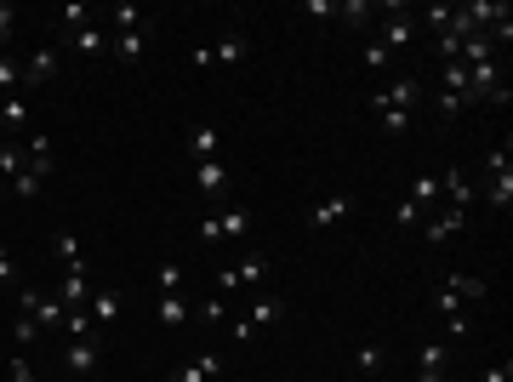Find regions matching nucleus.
I'll return each mask as SVG.
<instances>
[{
    "instance_id": "72a5a7b5",
    "label": "nucleus",
    "mask_w": 513,
    "mask_h": 382,
    "mask_svg": "<svg viewBox=\"0 0 513 382\" xmlns=\"http://www.w3.org/2000/svg\"><path fill=\"white\" fill-rule=\"evenodd\" d=\"M183 319H189V302H183V297H160V326H166V331H177Z\"/></svg>"
},
{
    "instance_id": "c756f323",
    "label": "nucleus",
    "mask_w": 513,
    "mask_h": 382,
    "mask_svg": "<svg viewBox=\"0 0 513 382\" xmlns=\"http://www.w3.org/2000/svg\"><path fill=\"white\" fill-rule=\"evenodd\" d=\"M235 274H240V285H262V280H269V257H262V251H252V257H245V263H240Z\"/></svg>"
},
{
    "instance_id": "79ce46f5",
    "label": "nucleus",
    "mask_w": 513,
    "mask_h": 382,
    "mask_svg": "<svg viewBox=\"0 0 513 382\" xmlns=\"http://www.w3.org/2000/svg\"><path fill=\"white\" fill-rule=\"evenodd\" d=\"M6 371H12V382H35V365H29V354H23V348L6 360Z\"/></svg>"
},
{
    "instance_id": "1a4fd4ad",
    "label": "nucleus",
    "mask_w": 513,
    "mask_h": 382,
    "mask_svg": "<svg viewBox=\"0 0 513 382\" xmlns=\"http://www.w3.org/2000/svg\"><path fill=\"white\" fill-rule=\"evenodd\" d=\"M194 189L206 194V200H223L228 194V166L223 160H194Z\"/></svg>"
},
{
    "instance_id": "de8ad7c7",
    "label": "nucleus",
    "mask_w": 513,
    "mask_h": 382,
    "mask_svg": "<svg viewBox=\"0 0 513 382\" xmlns=\"http://www.w3.org/2000/svg\"><path fill=\"white\" fill-rule=\"evenodd\" d=\"M12 189L29 200V194H40V177H35V172H18V177H12Z\"/></svg>"
},
{
    "instance_id": "a18cd8bd",
    "label": "nucleus",
    "mask_w": 513,
    "mask_h": 382,
    "mask_svg": "<svg viewBox=\"0 0 513 382\" xmlns=\"http://www.w3.org/2000/svg\"><path fill=\"white\" fill-rule=\"evenodd\" d=\"M303 12H308V18H320V23H331L337 18V0H308Z\"/></svg>"
},
{
    "instance_id": "37998d69",
    "label": "nucleus",
    "mask_w": 513,
    "mask_h": 382,
    "mask_svg": "<svg viewBox=\"0 0 513 382\" xmlns=\"http://www.w3.org/2000/svg\"><path fill=\"white\" fill-rule=\"evenodd\" d=\"M479 382H513V360H491L485 371H479Z\"/></svg>"
},
{
    "instance_id": "8fccbe9b",
    "label": "nucleus",
    "mask_w": 513,
    "mask_h": 382,
    "mask_svg": "<svg viewBox=\"0 0 513 382\" xmlns=\"http://www.w3.org/2000/svg\"><path fill=\"white\" fill-rule=\"evenodd\" d=\"M416 382H450L445 371H416Z\"/></svg>"
},
{
    "instance_id": "ea45409f",
    "label": "nucleus",
    "mask_w": 513,
    "mask_h": 382,
    "mask_svg": "<svg viewBox=\"0 0 513 382\" xmlns=\"http://www.w3.org/2000/svg\"><path fill=\"white\" fill-rule=\"evenodd\" d=\"M154 285H160L166 297H177V285H183V268H177V263H160V268H154Z\"/></svg>"
},
{
    "instance_id": "4be33fe9",
    "label": "nucleus",
    "mask_w": 513,
    "mask_h": 382,
    "mask_svg": "<svg viewBox=\"0 0 513 382\" xmlns=\"http://www.w3.org/2000/svg\"><path fill=\"white\" fill-rule=\"evenodd\" d=\"M245 52H252V40H245V35H223L211 46V64H240Z\"/></svg>"
},
{
    "instance_id": "0eeeda50",
    "label": "nucleus",
    "mask_w": 513,
    "mask_h": 382,
    "mask_svg": "<svg viewBox=\"0 0 513 382\" xmlns=\"http://www.w3.org/2000/svg\"><path fill=\"white\" fill-rule=\"evenodd\" d=\"M252 206H228V211H217V234L228 240V246H245L252 240Z\"/></svg>"
},
{
    "instance_id": "7ed1b4c3",
    "label": "nucleus",
    "mask_w": 513,
    "mask_h": 382,
    "mask_svg": "<svg viewBox=\"0 0 513 382\" xmlns=\"http://www.w3.org/2000/svg\"><path fill=\"white\" fill-rule=\"evenodd\" d=\"M428 246H445L450 234H462L468 228V211H457V206H440V211H428Z\"/></svg>"
},
{
    "instance_id": "f03ea898",
    "label": "nucleus",
    "mask_w": 513,
    "mask_h": 382,
    "mask_svg": "<svg viewBox=\"0 0 513 382\" xmlns=\"http://www.w3.org/2000/svg\"><path fill=\"white\" fill-rule=\"evenodd\" d=\"M98 360H103V343H98V337H74V343L64 348V371H69V377L98 371Z\"/></svg>"
},
{
    "instance_id": "f704fd0d",
    "label": "nucleus",
    "mask_w": 513,
    "mask_h": 382,
    "mask_svg": "<svg viewBox=\"0 0 513 382\" xmlns=\"http://www.w3.org/2000/svg\"><path fill=\"white\" fill-rule=\"evenodd\" d=\"M433 109H440V120H457V115H468L474 103H468V98H457V91H440V98H433Z\"/></svg>"
},
{
    "instance_id": "423d86ee",
    "label": "nucleus",
    "mask_w": 513,
    "mask_h": 382,
    "mask_svg": "<svg viewBox=\"0 0 513 382\" xmlns=\"http://www.w3.org/2000/svg\"><path fill=\"white\" fill-rule=\"evenodd\" d=\"M365 109H371V120H377V132H382V137H406V132H411V115H406V109H394V103H388L382 91L365 103Z\"/></svg>"
},
{
    "instance_id": "a19ab883",
    "label": "nucleus",
    "mask_w": 513,
    "mask_h": 382,
    "mask_svg": "<svg viewBox=\"0 0 513 382\" xmlns=\"http://www.w3.org/2000/svg\"><path fill=\"white\" fill-rule=\"evenodd\" d=\"M0 285H6V292H18V285H23L18 280V257H12L6 246H0Z\"/></svg>"
},
{
    "instance_id": "bb28decb",
    "label": "nucleus",
    "mask_w": 513,
    "mask_h": 382,
    "mask_svg": "<svg viewBox=\"0 0 513 382\" xmlns=\"http://www.w3.org/2000/svg\"><path fill=\"white\" fill-rule=\"evenodd\" d=\"M86 331H91V309L81 302V309H69V314H64V331H57V337H69V343H74V337H86ZM91 337H98V331H91Z\"/></svg>"
},
{
    "instance_id": "58836bf2",
    "label": "nucleus",
    "mask_w": 513,
    "mask_h": 382,
    "mask_svg": "<svg viewBox=\"0 0 513 382\" xmlns=\"http://www.w3.org/2000/svg\"><path fill=\"white\" fill-rule=\"evenodd\" d=\"M12 343H18V348L40 343V326H35V319H29V314H18V319H12Z\"/></svg>"
},
{
    "instance_id": "6e6552de",
    "label": "nucleus",
    "mask_w": 513,
    "mask_h": 382,
    "mask_svg": "<svg viewBox=\"0 0 513 382\" xmlns=\"http://www.w3.org/2000/svg\"><path fill=\"white\" fill-rule=\"evenodd\" d=\"M18 314H29V319H35V326H40V337H57V331H64V302H57V297H35V302H29V309H18Z\"/></svg>"
},
{
    "instance_id": "ddd939ff",
    "label": "nucleus",
    "mask_w": 513,
    "mask_h": 382,
    "mask_svg": "<svg viewBox=\"0 0 513 382\" xmlns=\"http://www.w3.org/2000/svg\"><path fill=\"white\" fill-rule=\"evenodd\" d=\"M86 285H91V268H86V263H74V268H64V285H57V302H64V309H81V302L91 297Z\"/></svg>"
},
{
    "instance_id": "f8f14e48",
    "label": "nucleus",
    "mask_w": 513,
    "mask_h": 382,
    "mask_svg": "<svg viewBox=\"0 0 513 382\" xmlns=\"http://www.w3.org/2000/svg\"><path fill=\"white\" fill-rule=\"evenodd\" d=\"M189 155L194 160H217V155H223V126H217V120H200V126L189 132Z\"/></svg>"
},
{
    "instance_id": "473e14b6",
    "label": "nucleus",
    "mask_w": 513,
    "mask_h": 382,
    "mask_svg": "<svg viewBox=\"0 0 513 382\" xmlns=\"http://www.w3.org/2000/svg\"><path fill=\"white\" fill-rule=\"evenodd\" d=\"M23 86V64H18V57H12V52H0V91H6V98H12V91H18Z\"/></svg>"
},
{
    "instance_id": "c03bdc74",
    "label": "nucleus",
    "mask_w": 513,
    "mask_h": 382,
    "mask_svg": "<svg viewBox=\"0 0 513 382\" xmlns=\"http://www.w3.org/2000/svg\"><path fill=\"white\" fill-rule=\"evenodd\" d=\"M388 57H394V52H388L382 40H371V46H365V69H388Z\"/></svg>"
},
{
    "instance_id": "f3484780",
    "label": "nucleus",
    "mask_w": 513,
    "mask_h": 382,
    "mask_svg": "<svg viewBox=\"0 0 513 382\" xmlns=\"http://www.w3.org/2000/svg\"><path fill=\"white\" fill-rule=\"evenodd\" d=\"M69 46H74L81 57H91V64H98V57H108V35H103L98 23H86L81 35H69Z\"/></svg>"
},
{
    "instance_id": "c85d7f7f",
    "label": "nucleus",
    "mask_w": 513,
    "mask_h": 382,
    "mask_svg": "<svg viewBox=\"0 0 513 382\" xmlns=\"http://www.w3.org/2000/svg\"><path fill=\"white\" fill-rule=\"evenodd\" d=\"M108 23H115V35H126V29H143L149 18H143V12H137V6H132V0H120V6H115V12H108Z\"/></svg>"
},
{
    "instance_id": "e433bc0d",
    "label": "nucleus",
    "mask_w": 513,
    "mask_h": 382,
    "mask_svg": "<svg viewBox=\"0 0 513 382\" xmlns=\"http://www.w3.org/2000/svg\"><path fill=\"white\" fill-rule=\"evenodd\" d=\"M513 172V149L502 143V149H491V155H485V177H508Z\"/></svg>"
},
{
    "instance_id": "412c9836",
    "label": "nucleus",
    "mask_w": 513,
    "mask_h": 382,
    "mask_svg": "<svg viewBox=\"0 0 513 382\" xmlns=\"http://www.w3.org/2000/svg\"><path fill=\"white\" fill-rule=\"evenodd\" d=\"M86 23H91V6H81V0H69V6H57V29H64V40H69V35H81Z\"/></svg>"
},
{
    "instance_id": "a878e982",
    "label": "nucleus",
    "mask_w": 513,
    "mask_h": 382,
    "mask_svg": "<svg viewBox=\"0 0 513 382\" xmlns=\"http://www.w3.org/2000/svg\"><path fill=\"white\" fill-rule=\"evenodd\" d=\"M52 257H57V263H64V268H74V263H86V257H81V240H74L69 228H64V234H52Z\"/></svg>"
},
{
    "instance_id": "49530a36",
    "label": "nucleus",
    "mask_w": 513,
    "mask_h": 382,
    "mask_svg": "<svg viewBox=\"0 0 513 382\" xmlns=\"http://www.w3.org/2000/svg\"><path fill=\"white\" fill-rule=\"evenodd\" d=\"M171 382H211V377L200 371V360H189V365H177V371H171Z\"/></svg>"
},
{
    "instance_id": "9b49d317",
    "label": "nucleus",
    "mask_w": 513,
    "mask_h": 382,
    "mask_svg": "<svg viewBox=\"0 0 513 382\" xmlns=\"http://www.w3.org/2000/svg\"><path fill=\"white\" fill-rule=\"evenodd\" d=\"M348 211H354V194H331V200H320L314 211H308V228H337V223H348Z\"/></svg>"
},
{
    "instance_id": "a211bd4d",
    "label": "nucleus",
    "mask_w": 513,
    "mask_h": 382,
    "mask_svg": "<svg viewBox=\"0 0 513 382\" xmlns=\"http://www.w3.org/2000/svg\"><path fill=\"white\" fill-rule=\"evenodd\" d=\"M377 12H382V6H371V0H342V6H337V23L371 29V23H377Z\"/></svg>"
},
{
    "instance_id": "5701e85b",
    "label": "nucleus",
    "mask_w": 513,
    "mask_h": 382,
    "mask_svg": "<svg viewBox=\"0 0 513 382\" xmlns=\"http://www.w3.org/2000/svg\"><path fill=\"white\" fill-rule=\"evenodd\" d=\"M245 319H252V326H274V319H286V297H257Z\"/></svg>"
},
{
    "instance_id": "2f4dec72",
    "label": "nucleus",
    "mask_w": 513,
    "mask_h": 382,
    "mask_svg": "<svg viewBox=\"0 0 513 382\" xmlns=\"http://www.w3.org/2000/svg\"><path fill=\"white\" fill-rule=\"evenodd\" d=\"M354 365H360V371H365V377H377V371H382V365H388V348H382V343H365V348H360V354H354Z\"/></svg>"
},
{
    "instance_id": "9d476101",
    "label": "nucleus",
    "mask_w": 513,
    "mask_h": 382,
    "mask_svg": "<svg viewBox=\"0 0 513 382\" xmlns=\"http://www.w3.org/2000/svg\"><path fill=\"white\" fill-rule=\"evenodd\" d=\"M399 12V6H394ZM416 35H423V29H416V18H411V12H399V18H388L382 23V46H388V52H406V46H416Z\"/></svg>"
},
{
    "instance_id": "cd10ccee",
    "label": "nucleus",
    "mask_w": 513,
    "mask_h": 382,
    "mask_svg": "<svg viewBox=\"0 0 513 382\" xmlns=\"http://www.w3.org/2000/svg\"><path fill=\"white\" fill-rule=\"evenodd\" d=\"M450 18H457V6H423L416 29H433V40H440V35H450Z\"/></svg>"
},
{
    "instance_id": "dca6fc26",
    "label": "nucleus",
    "mask_w": 513,
    "mask_h": 382,
    "mask_svg": "<svg viewBox=\"0 0 513 382\" xmlns=\"http://www.w3.org/2000/svg\"><path fill=\"white\" fill-rule=\"evenodd\" d=\"M445 292H457V302H485L491 285L479 274H445Z\"/></svg>"
},
{
    "instance_id": "20e7f679",
    "label": "nucleus",
    "mask_w": 513,
    "mask_h": 382,
    "mask_svg": "<svg viewBox=\"0 0 513 382\" xmlns=\"http://www.w3.org/2000/svg\"><path fill=\"white\" fill-rule=\"evenodd\" d=\"M23 172H35L40 183L57 172V160H52V143H46V132H29V137H23Z\"/></svg>"
},
{
    "instance_id": "c9c22d12",
    "label": "nucleus",
    "mask_w": 513,
    "mask_h": 382,
    "mask_svg": "<svg viewBox=\"0 0 513 382\" xmlns=\"http://www.w3.org/2000/svg\"><path fill=\"white\" fill-rule=\"evenodd\" d=\"M23 172V143H0V177H18Z\"/></svg>"
},
{
    "instance_id": "f257e3e1",
    "label": "nucleus",
    "mask_w": 513,
    "mask_h": 382,
    "mask_svg": "<svg viewBox=\"0 0 513 382\" xmlns=\"http://www.w3.org/2000/svg\"><path fill=\"white\" fill-rule=\"evenodd\" d=\"M57 69H64V57H57V46H40V52H29L23 57V98H29V91H35V86H46V81H57Z\"/></svg>"
},
{
    "instance_id": "39448f33",
    "label": "nucleus",
    "mask_w": 513,
    "mask_h": 382,
    "mask_svg": "<svg viewBox=\"0 0 513 382\" xmlns=\"http://www.w3.org/2000/svg\"><path fill=\"white\" fill-rule=\"evenodd\" d=\"M440 194H445L440 206H457V211H468V206L479 200V194H474V177L462 172V166H450V172L440 177Z\"/></svg>"
},
{
    "instance_id": "2eb2a0df",
    "label": "nucleus",
    "mask_w": 513,
    "mask_h": 382,
    "mask_svg": "<svg viewBox=\"0 0 513 382\" xmlns=\"http://www.w3.org/2000/svg\"><path fill=\"white\" fill-rule=\"evenodd\" d=\"M382 98L394 103V109H406V115H416V103H423V81H416V74H399V81L388 86Z\"/></svg>"
},
{
    "instance_id": "6ab92c4d",
    "label": "nucleus",
    "mask_w": 513,
    "mask_h": 382,
    "mask_svg": "<svg viewBox=\"0 0 513 382\" xmlns=\"http://www.w3.org/2000/svg\"><path fill=\"white\" fill-rule=\"evenodd\" d=\"M120 319V292H91V326L108 331Z\"/></svg>"
},
{
    "instance_id": "aec40b11",
    "label": "nucleus",
    "mask_w": 513,
    "mask_h": 382,
    "mask_svg": "<svg viewBox=\"0 0 513 382\" xmlns=\"http://www.w3.org/2000/svg\"><path fill=\"white\" fill-rule=\"evenodd\" d=\"M23 120H29V98H23V91L0 98V126H6V132H23Z\"/></svg>"
},
{
    "instance_id": "4468645a",
    "label": "nucleus",
    "mask_w": 513,
    "mask_h": 382,
    "mask_svg": "<svg viewBox=\"0 0 513 382\" xmlns=\"http://www.w3.org/2000/svg\"><path fill=\"white\" fill-rule=\"evenodd\" d=\"M149 29H154V23L115 35V40H108V57H115V64H137V57H143V46H149Z\"/></svg>"
},
{
    "instance_id": "4c0bfd02",
    "label": "nucleus",
    "mask_w": 513,
    "mask_h": 382,
    "mask_svg": "<svg viewBox=\"0 0 513 382\" xmlns=\"http://www.w3.org/2000/svg\"><path fill=\"white\" fill-rule=\"evenodd\" d=\"M12 35H18V6H12V0H0V52L12 46Z\"/></svg>"
},
{
    "instance_id": "b1692460",
    "label": "nucleus",
    "mask_w": 513,
    "mask_h": 382,
    "mask_svg": "<svg viewBox=\"0 0 513 382\" xmlns=\"http://www.w3.org/2000/svg\"><path fill=\"white\" fill-rule=\"evenodd\" d=\"M485 206H491V211H508V206H513V172L485 183Z\"/></svg>"
},
{
    "instance_id": "7c9ffc66",
    "label": "nucleus",
    "mask_w": 513,
    "mask_h": 382,
    "mask_svg": "<svg viewBox=\"0 0 513 382\" xmlns=\"http://www.w3.org/2000/svg\"><path fill=\"white\" fill-rule=\"evenodd\" d=\"M450 360V343H423V354H416V371H445Z\"/></svg>"
},
{
    "instance_id": "393cba45",
    "label": "nucleus",
    "mask_w": 513,
    "mask_h": 382,
    "mask_svg": "<svg viewBox=\"0 0 513 382\" xmlns=\"http://www.w3.org/2000/svg\"><path fill=\"white\" fill-rule=\"evenodd\" d=\"M411 206H423V217H428V211H440V177H416Z\"/></svg>"
},
{
    "instance_id": "09e8293b",
    "label": "nucleus",
    "mask_w": 513,
    "mask_h": 382,
    "mask_svg": "<svg viewBox=\"0 0 513 382\" xmlns=\"http://www.w3.org/2000/svg\"><path fill=\"white\" fill-rule=\"evenodd\" d=\"M394 223H399V228H416V223H423V206H411V200H406V206L394 211Z\"/></svg>"
}]
</instances>
